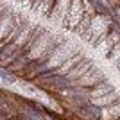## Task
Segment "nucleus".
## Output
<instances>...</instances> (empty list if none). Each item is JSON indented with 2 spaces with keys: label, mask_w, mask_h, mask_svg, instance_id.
I'll return each mask as SVG.
<instances>
[{
  "label": "nucleus",
  "mask_w": 120,
  "mask_h": 120,
  "mask_svg": "<svg viewBox=\"0 0 120 120\" xmlns=\"http://www.w3.org/2000/svg\"><path fill=\"white\" fill-rule=\"evenodd\" d=\"M81 18H82V0H70V7H68V15L65 18L63 29L74 30Z\"/></svg>",
  "instance_id": "obj_2"
},
{
  "label": "nucleus",
  "mask_w": 120,
  "mask_h": 120,
  "mask_svg": "<svg viewBox=\"0 0 120 120\" xmlns=\"http://www.w3.org/2000/svg\"><path fill=\"white\" fill-rule=\"evenodd\" d=\"M106 57H108L113 65H116V63H118V59H120V43H115V45L111 47V50L108 52V56H106Z\"/></svg>",
  "instance_id": "obj_7"
},
{
  "label": "nucleus",
  "mask_w": 120,
  "mask_h": 120,
  "mask_svg": "<svg viewBox=\"0 0 120 120\" xmlns=\"http://www.w3.org/2000/svg\"><path fill=\"white\" fill-rule=\"evenodd\" d=\"M104 72L100 70L99 66H95V63L88 68L82 75H79L77 79L72 82V86H84V88H91V86L99 84L100 81H104Z\"/></svg>",
  "instance_id": "obj_1"
},
{
  "label": "nucleus",
  "mask_w": 120,
  "mask_h": 120,
  "mask_svg": "<svg viewBox=\"0 0 120 120\" xmlns=\"http://www.w3.org/2000/svg\"><path fill=\"white\" fill-rule=\"evenodd\" d=\"M52 5H54V0H34L32 5H30V11L36 13L38 16L49 18L50 11H52Z\"/></svg>",
  "instance_id": "obj_5"
},
{
  "label": "nucleus",
  "mask_w": 120,
  "mask_h": 120,
  "mask_svg": "<svg viewBox=\"0 0 120 120\" xmlns=\"http://www.w3.org/2000/svg\"><path fill=\"white\" fill-rule=\"evenodd\" d=\"M68 7H70V0H54V5H52V11L49 15V20H52L54 23L63 27L65 18L68 15Z\"/></svg>",
  "instance_id": "obj_3"
},
{
  "label": "nucleus",
  "mask_w": 120,
  "mask_h": 120,
  "mask_svg": "<svg viewBox=\"0 0 120 120\" xmlns=\"http://www.w3.org/2000/svg\"><path fill=\"white\" fill-rule=\"evenodd\" d=\"M118 116H120V100H115V102L100 108L99 118H118Z\"/></svg>",
  "instance_id": "obj_6"
},
{
  "label": "nucleus",
  "mask_w": 120,
  "mask_h": 120,
  "mask_svg": "<svg viewBox=\"0 0 120 120\" xmlns=\"http://www.w3.org/2000/svg\"><path fill=\"white\" fill-rule=\"evenodd\" d=\"M115 100H120V95H118V90H116V88L109 90L108 93H104V95L88 99V102H90L91 106H97V108H104V106L111 104V102H115Z\"/></svg>",
  "instance_id": "obj_4"
}]
</instances>
